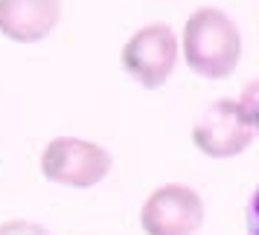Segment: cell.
I'll return each instance as SVG.
<instances>
[{
  "instance_id": "obj_1",
  "label": "cell",
  "mask_w": 259,
  "mask_h": 235,
  "mask_svg": "<svg viewBox=\"0 0 259 235\" xmlns=\"http://www.w3.org/2000/svg\"><path fill=\"white\" fill-rule=\"evenodd\" d=\"M187 67L201 79H230L242 61V32L233 18L215 6H201L187 18L178 38Z\"/></svg>"
},
{
  "instance_id": "obj_2",
  "label": "cell",
  "mask_w": 259,
  "mask_h": 235,
  "mask_svg": "<svg viewBox=\"0 0 259 235\" xmlns=\"http://www.w3.org/2000/svg\"><path fill=\"white\" fill-rule=\"evenodd\" d=\"M253 137H256V110L245 107L239 99L212 102L192 125V145L212 160H230L245 154Z\"/></svg>"
},
{
  "instance_id": "obj_3",
  "label": "cell",
  "mask_w": 259,
  "mask_h": 235,
  "mask_svg": "<svg viewBox=\"0 0 259 235\" xmlns=\"http://www.w3.org/2000/svg\"><path fill=\"white\" fill-rule=\"evenodd\" d=\"M114 168L105 145L82 137H53L41 151V174L67 189H91L102 183Z\"/></svg>"
},
{
  "instance_id": "obj_4",
  "label": "cell",
  "mask_w": 259,
  "mask_h": 235,
  "mask_svg": "<svg viewBox=\"0 0 259 235\" xmlns=\"http://www.w3.org/2000/svg\"><path fill=\"white\" fill-rule=\"evenodd\" d=\"M178 52H181V47H178V35L172 32V26L149 24L140 26L125 41V47L119 52V61H122V70L140 87L157 90L172 79Z\"/></svg>"
},
{
  "instance_id": "obj_5",
  "label": "cell",
  "mask_w": 259,
  "mask_h": 235,
  "mask_svg": "<svg viewBox=\"0 0 259 235\" xmlns=\"http://www.w3.org/2000/svg\"><path fill=\"white\" fill-rule=\"evenodd\" d=\"M204 223V200L184 183L157 186L140 209L146 235H195Z\"/></svg>"
},
{
  "instance_id": "obj_6",
  "label": "cell",
  "mask_w": 259,
  "mask_h": 235,
  "mask_svg": "<svg viewBox=\"0 0 259 235\" xmlns=\"http://www.w3.org/2000/svg\"><path fill=\"white\" fill-rule=\"evenodd\" d=\"M59 21L61 0H0V35L12 44H38Z\"/></svg>"
},
{
  "instance_id": "obj_7",
  "label": "cell",
  "mask_w": 259,
  "mask_h": 235,
  "mask_svg": "<svg viewBox=\"0 0 259 235\" xmlns=\"http://www.w3.org/2000/svg\"><path fill=\"white\" fill-rule=\"evenodd\" d=\"M0 235H50L47 226H41L35 221H24V218H15V221L0 223Z\"/></svg>"
}]
</instances>
